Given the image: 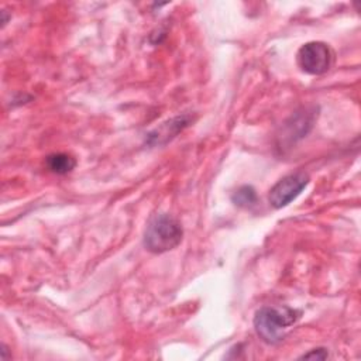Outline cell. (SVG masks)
<instances>
[{
	"instance_id": "6da1fadb",
	"label": "cell",
	"mask_w": 361,
	"mask_h": 361,
	"mask_svg": "<svg viewBox=\"0 0 361 361\" xmlns=\"http://www.w3.org/2000/svg\"><path fill=\"white\" fill-rule=\"evenodd\" d=\"M302 312L289 306H264L254 316L257 334L268 344L283 340L286 330L300 319Z\"/></svg>"
},
{
	"instance_id": "7a4b0ae2",
	"label": "cell",
	"mask_w": 361,
	"mask_h": 361,
	"mask_svg": "<svg viewBox=\"0 0 361 361\" xmlns=\"http://www.w3.org/2000/svg\"><path fill=\"white\" fill-rule=\"evenodd\" d=\"M183 237L182 224L168 213L151 216L144 231V247L152 254H162L176 248Z\"/></svg>"
},
{
	"instance_id": "3957f363",
	"label": "cell",
	"mask_w": 361,
	"mask_h": 361,
	"mask_svg": "<svg viewBox=\"0 0 361 361\" xmlns=\"http://www.w3.org/2000/svg\"><path fill=\"white\" fill-rule=\"evenodd\" d=\"M334 59L331 48L322 41H310L303 44L298 54L296 62L298 66L309 75H323L326 73Z\"/></svg>"
},
{
	"instance_id": "277c9868",
	"label": "cell",
	"mask_w": 361,
	"mask_h": 361,
	"mask_svg": "<svg viewBox=\"0 0 361 361\" xmlns=\"http://www.w3.org/2000/svg\"><path fill=\"white\" fill-rule=\"evenodd\" d=\"M310 178L306 172L298 171L281 178L269 190L268 200L274 209H282L293 202L307 186Z\"/></svg>"
},
{
	"instance_id": "5b68a950",
	"label": "cell",
	"mask_w": 361,
	"mask_h": 361,
	"mask_svg": "<svg viewBox=\"0 0 361 361\" xmlns=\"http://www.w3.org/2000/svg\"><path fill=\"white\" fill-rule=\"evenodd\" d=\"M190 117L189 116H176L165 123H162L159 127L152 130L148 134V144L151 145H159L165 144L169 140H172L179 131H182L186 126H189Z\"/></svg>"
},
{
	"instance_id": "8992f818",
	"label": "cell",
	"mask_w": 361,
	"mask_h": 361,
	"mask_svg": "<svg viewBox=\"0 0 361 361\" xmlns=\"http://www.w3.org/2000/svg\"><path fill=\"white\" fill-rule=\"evenodd\" d=\"M45 165L51 172H54L56 175H65L75 168L76 161L69 154L56 152V154H51L47 157Z\"/></svg>"
},
{
	"instance_id": "52a82bcc",
	"label": "cell",
	"mask_w": 361,
	"mask_h": 361,
	"mask_svg": "<svg viewBox=\"0 0 361 361\" xmlns=\"http://www.w3.org/2000/svg\"><path fill=\"white\" fill-rule=\"evenodd\" d=\"M231 200L234 202V204H237L240 207H250V206H252L255 203L257 193H255L252 186L244 185V186H240L234 192V195L231 196Z\"/></svg>"
},
{
	"instance_id": "ba28073f",
	"label": "cell",
	"mask_w": 361,
	"mask_h": 361,
	"mask_svg": "<svg viewBox=\"0 0 361 361\" xmlns=\"http://www.w3.org/2000/svg\"><path fill=\"white\" fill-rule=\"evenodd\" d=\"M327 357H329V353H327V350H326V348H313L312 351H309V353L303 354L300 358H306V360H309V358L324 360V358H327Z\"/></svg>"
}]
</instances>
